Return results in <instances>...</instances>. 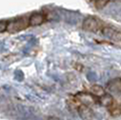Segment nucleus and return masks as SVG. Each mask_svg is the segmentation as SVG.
Instances as JSON below:
<instances>
[{"label": "nucleus", "instance_id": "1", "mask_svg": "<svg viewBox=\"0 0 121 120\" xmlns=\"http://www.w3.org/2000/svg\"><path fill=\"white\" fill-rule=\"evenodd\" d=\"M27 26H29V18L20 17V18H17V19L12 20V21H9L6 32H9L10 34H15L25 30Z\"/></svg>", "mask_w": 121, "mask_h": 120}, {"label": "nucleus", "instance_id": "2", "mask_svg": "<svg viewBox=\"0 0 121 120\" xmlns=\"http://www.w3.org/2000/svg\"><path fill=\"white\" fill-rule=\"evenodd\" d=\"M102 27H103V24L101 20L93 16H88L82 22V29L87 32H98L101 31Z\"/></svg>", "mask_w": 121, "mask_h": 120}, {"label": "nucleus", "instance_id": "3", "mask_svg": "<svg viewBox=\"0 0 121 120\" xmlns=\"http://www.w3.org/2000/svg\"><path fill=\"white\" fill-rule=\"evenodd\" d=\"M74 98H75L80 104L86 105V107H91V105H94V104L98 103V98L93 96L92 94L88 93V92H79V93H77L74 96Z\"/></svg>", "mask_w": 121, "mask_h": 120}, {"label": "nucleus", "instance_id": "4", "mask_svg": "<svg viewBox=\"0 0 121 120\" xmlns=\"http://www.w3.org/2000/svg\"><path fill=\"white\" fill-rule=\"evenodd\" d=\"M101 33L103 36L108 37V38H110L114 41H117V42L121 41V32L114 29V27L103 25V27L101 29Z\"/></svg>", "mask_w": 121, "mask_h": 120}, {"label": "nucleus", "instance_id": "5", "mask_svg": "<svg viewBox=\"0 0 121 120\" xmlns=\"http://www.w3.org/2000/svg\"><path fill=\"white\" fill-rule=\"evenodd\" d=\"M76 110H77L79 116L83 120H93V118H94V112H93V110L90 107L79 104Z\"/></svg>", "mask_w": 121, "mask_h": 120}, {"label": "nucleus", "instance_id": "6", "mask_svg": "<svg viewBox=\"0 0 121 120\" xmlns=\"http://www.w3.org/2000/svg\"><path fill=\"white\" fill-rule=\"evenodd\" d=\"M46 17L43 13H33L29 17V26H38L44 23Z\"/></svg>", "mask_w": 121, "mask_h": 120}, {"label": "nucleus", "instance_id": "7", "mask_svg": "<svg viewBox=\"0 0 121 120\" xmlns=\"http://www.w3.org/2000/svg\"><path fill=\"white\" fill-rule=\"evenodd\" d=\"M98 103H100L101 105H103V107L110 108L114 105V103H115V99H114V97L111 95V94H104L102 97H100L98 98Z\"/></svg>", "mask_w": 121, "mask_h": 120}, {"label": "nucleus", "instance_id": "8", "mask_svg": "<svg viewBox=\"0 0 121 120\" xmlns=\"http://www.w3.org/2000/svg\"><path fill=\"white\" fill-rule=\"evenodd\" d=\"M91 91V94H92L93 96H95L96 98H100V97H102L105 94V91H104V89L101 86V85H98V84H94L91 86L90 89Z\"/></svg>", "mask_w": 121, "mask_h": 120}, {"label": "nucleus", "instance_id": "9", "mask_svg": "<svg viewBox=\"0 0 121 120\" xmlns=\"http://www.w3.org/2000/svg\"><path fill=\"white\" fill-rule=\"evenodd\" d=\"M108 113H110L113 117L120 116L121 115V105H116L115 103H114L113 107L108 108Z\"/></svg>", "mask_w": 121, "mask_h": 120}, {"label": "nucleus", "instance_id": "10", "mask_svg": "<svg viewBox=\"0 0 121 120\" xmlns=\"http://www.w3.org/2000/svg\"><path fill=\"white\" fill-rule=\"evenodd\" d=\"M110 3V1H101V0H98V1H95L93 2V4H94V6L97 9V10H102V9L104 8V6H106L108 4Z\"/></svg>", "mask_w": 121, "mask_h": 120}, {"label": "nucleus", "instance_id": "11", "mask_svg": "<svg viewBox=\"0 0 121 120\" xmlns=\"http://www.w3.org/2000/svg\"><path fill=\"white\" fill-rule=\"evenodd\" d=\"M9 20H0V33H4L8 30Z\"/></svg>", "mask_w": 121, "mask_h": 120}, {"label": "nucleus", "instance_id": "12", "mask_svg": "<svg viewBox=\"0 0 121 120\" xmlns=\"http://www.w3.org/2000/svg\"><path fill=\"white\" fill-rule=\"evenodd\" d=\"M48 120H61L60 118H58V117H54V116H50L48 117Z\"/></svg>", "mask_w": 121, "mask_h": 120}]
</instances>
